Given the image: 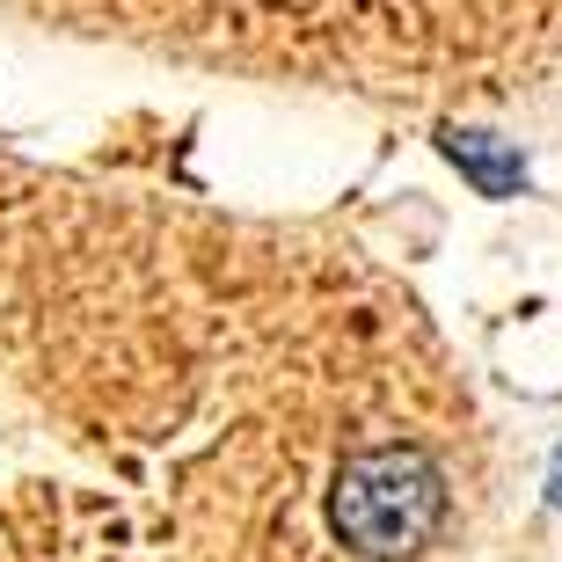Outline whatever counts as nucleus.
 I'll list each match as a JSON object with an SVG mask.
<instances>
[{
    "instance_id": "f257e3e1",
    "label": "nucleus",
    "mask_w": 562,
    "mask_h": 562,
    "mask_svg": "<svg viewBox=\"0 0 562 562\" xmlns=\"http://www.w3.org/2000/svg\"><path fill=\"white\" fill-rule=\"evenodd\" d=\"M446 526V475L424 446H366L329 482V533L358 562H409Z\"/></svg>"
},
{
    "instance_id": "7ed1b4c3",
    "label": "nucleus",
    "mask_w": 562,
    "mask_h": 562,
    "mask_svg": "<svg viewBox=\"0 0 562 562\" xmlns=\"http://www.w3.org/2000/svg\"><path fill=\"white\" fill-rule=\"evenodd\" d=\"M438 146H446V161H460L468 176H475V190H482V198H519L526 161H519V146H504L497 132L446 125V132H438Z\"/></svg>"
},
{
    "instance_id": "20e7f679",
    "label": "nucleus",
    "mask_w": 562,
    "mask_h": 562,
    "mask_svg": "<svg viewBox=\"0 0 562 562\" xmlns=\"http://www.w3.org/2000/svg\"><path fill=\"white\" fill-rule=\"evenodd\" d=\"M548 504L562 512V453H555V468H548Z\"/></svg>"
},
{
    "instance_id": "f03ea898",
    "label": "nucleus",
    "mask_w": 562,
    "mask_h": 562,
    "mask_svg": "<svg viewBox=\"0 0 562 562\" xmlns=\"http://www.w3.org/2000/svg\"><path fill=\"white\" fill-rule=\"evenodd\" d=\"M59 8H146L220 30H460V22H541L562 0H59Z\"/></svg>"
}]
</instances>
